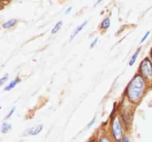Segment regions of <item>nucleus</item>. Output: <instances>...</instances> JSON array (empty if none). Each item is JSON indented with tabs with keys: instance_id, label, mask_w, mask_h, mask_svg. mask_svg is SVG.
Returning <instances> with one entry per match:
<instances>
[{
	"instance_id": "obj_1",
	"label": "nucleus",
	"mask_w": 152,
	"mask_h": 142,
	"mask_svg": "<svg viewBox=\"0 0 152 142\" xmlns=\"http://www.w3.org/2000/svg\"><path fill=\"white\" fill-rule=\"evenodd\" d=\"M144 89V80L140 75L134 77L129 84L127 90V94L132 101L136 102L140 100L142 95Z\"/></svg>"
},
{
	"instance_id": "obj_2",
	"label": "nucleus",
	"mask_w": 152,
	"mask_h": 142,
	"mask_svg": "<svg viewBox=\"0 0 152 142\" xmlns=\"http://www.w3.org/2000/svg\"><path fill=\"white\" fill-rule=\"evenodd\" d=\"M113 134L116 140L120 141L123 137V130H122L121 124L120 122V120L118 118H115L113 121L112 124Z\"/></svg>"
},
{
	"instance_id": "obj_3",
	"label": "nucleus",
	"mask_w": 152,
	"mask_h": 142,
	"mask_svg": "<svg viewBox=\"0 0 152 142\" xmlns=\"http://www.w3.org/2000/svg\"><path fill=\"white\" fill-rule=\"evenodd\" d=\"M141 72L146 78H151L152 76V65L151 62L148 59H145L141 63L140 66Z\"/></svg>"
},
{
	"instance_id": "obj_4",
	"label": "nucleus",
	"mask_w": 152,
	"mask_h": 142,
	"mask_svg": "<svg viewBox=\"0 0 152 142\" xmlns=\"http://www.w3.org/2000/svg\"><path fill=\"white\" fill-rule=\"evenodd\" d=\"M86 25H87V21H86V22H83V24H81V25H80V26H78V28H77L75 29V30H74V32L73 33V34H72V36H71V39L72 40V39H74V37L76 36L77 35V34L79 33L80 32V31L82 30L83 29V28H85V27L86 26Z\"/></svg>"
},
{
	"instance_id": "obj_5",
	"label": "nucleus",
	"mask_w": 152,
	"mask_h": 142,
	"mask_svg": "<svg viewBox=\"0 0 152 142\" xmlns=\"http://www.w3.org/2000/svg\"><path fill=\"white\" fill-rule=\"evenodd\" d=\"M19 81H20V79H19V78H15V79L13 80V81H12L11 82H10V84H9L8 85H7V87H5L4 90H5V91H9V90H12V89L14 88V87H16V85L18 84V83L19 82Z\"/></svg>"
},
{
	"instance_id": "obj_6",
	"label": "nucleus",
	"mask_w": 152,
	"mask_h": 142,
	"mask_svg": "<svg viewBox=\"0 0 152 142\" xmlns=\"http://www.w3.org/2000/svg\"><path fill=\"white\" fill-rule=\"evenodd\" d=\"M16 22H17L16 19H10V20L6 22L5 23L3 24L2 27L4 28H6V29H7V28H12V27L14 26V25L16 24Z\"/></svg>"
},
{
	"instance_id": "obj_7",
	"label": "nucleus",
	"mask_w": 152,
	"mask_h": 142,
	"mask_svg": "<svg viewBox=\"0 0 152 142\" xmlns=\"http://www.w3.org/2000/svg\"><path fill=\"white\" fill-rule=\"evenodd\" d=\"M140 48H138L137 50V51H136V53H135L134 54L133 56H132V57L131 58L130 61H129V66H132V65H133L135 63V62H136L137 59L138 55H139V53H140Z\"/></svg>"
},
{
	"instance_id": "obj_8",
	"label": "nucleus",
	"mask_w": 152,
	"mask_h": 142,
	"mask_svg": "<svg viewBox=\"0 0 152 142\" xmlns=\"http://www.w3.org/2000/svg\"><path fill=\"white\" fill-rule=\"evenodd\" d=\"M11 129V125L10 124H7V123H3L1 127V132L3 133H7Z\"/></svg>"
},
{
	"instance_id": "obj_9",
	"label": "nucleus",
	"mask_w": 152,
	"mask_h": 142,
	"mask_svg": "<svg viewBox=\"0 0 152 142\" xmlns=\"http://www.w3.org/2000/svg\"><path fill=\"white\" fill-rule=\"evenodd\" d=\"M110 24H111L110 19L109 18H106V19L102 21V24H101V28L103 30H107L110 27Z\"/></svg>"
},
{
	"instance_id": "obj_10",
	"label": "nucleus",
	"mask_w": 152,
	"mask_h": 142,
	"mask_svg": "<svg viewBox=\"0 0 152 142\" xmlns=\"http://www.w3.org/2000/svg\"><path fill=\"white\" fill-rule=\"evenodd\" d=\"M42 125L37 126V127L31 129V134L32 135H36L39 134V133L42 131Z\"/></svg>"
},
{
	"instance_id": "obj_11",
	"label": "nucleus",
	"mask_w": 152,
	"mask_h": 142,
	"mask_svg": "<svg viewBox=\"0 0 152 142\" xmlns=\"http://www.w3.org/2000/svg\"><path fill=\"white\" fill-rule=\"evenodd\" d=\"M62 23H63V22H62V21H60V22H58L56 24V25H55V26H54V28H53V29H52L51 33L52 34L56 33H57L58 31H59V30L61 29V28H62Z\"/></svg>"
},
{
	"instance_id": "obj_12",
	"label": "nucleus",
	"mask_w": 152,
	"mask_h": 142,
	"mask_svg": "<svg viewBox=\"0 0 152 142\" xmlns=\"http://www.w3.org/2000/svg\"><path fill=\"white\" fill-rule=\"evenodd\" d=\"M7 79H8V75H7V74H6V75H4L2 78H0V87H1Z\"/></svg>"
},
{
	"instance_id": "obj_13",
	"label": "nucleus",
	"mask_w": 152,
	"mask_h": 142,
	"mask_svg": "<svg viewBox=\"0 0 152 142\" xmlns=\"http://www.w3.org/2000/svg\"><path fill=\"white\" fill-rule=\"evenodd\" d=\"M97 41H98V38H97V37H96V38H95L94 39L93 41H92V42L91 43V45H90L91 48H93V47H94L95 45H96V43H97Z\"/></svg>"
},
{
	"instance_id": "obj_14",
	"label": "nucleus",
	"mask_w": 152,
	"mask_h": 142,
	"mask_svg": "<svg viewBox=\"0 0 152 142\" xmlns=\"http://www.w3.org/2000/svg\"><path fill=\"white\" fill-rule=\"evenodd\" d=\"M149 34H150V31H148V32H146V33H145V35H144L143 38H142V39H141V41H140V43H142V42H144V41H145V40L147 38H148V36H149Z\"/></svg>"
},
{
	"instance_id": "obj_15",
	"label": "nucleus",
	"mask_w": 152,
	"mask_h": 142,
	"mask_svg": "<svg viewBox=\"0 0 152 142\" xmlns=\"http://www.w3.org/2000/svg\"><path fill=\"white\" fill-rule=\"evenodd\" d=\"M15 109H16V108H15V107H13V109H12L10 111V112H9V113L7 114V116H6V118H10V116H11L12 115H13V112H14V111H15Z\"/></svg>"
},
{
	"instance_id": "obj_16",
	"label": "nucleus",
	"mask_w": 152,
	"mask_h": 142,
	"mask_svg": "<svg viewBox=\"0 0 152 142\" xmlns=\"http://www.w3.org/2000/svg\"><path fill=\"white\" fill-rule=\"evenodd\" d=\"M99 142H110V141L108 140L107 138L102 137L100 139H99Z\"/></svg>"
},
{
	"instance_id": "obj_17",
	"label": "nucleus",
	"mask_w": 152,
	"mask_h": 142,
	"mask_svg": "<svg viewBox=\"0 0 152 142\" xmlns=\"http://www.w3.org/2000/svg\"><path fill=\"white\" fill-rule=\"evenodd\" d=\"M94 122H95V118H94L93 119H92V121H91V122L88 124V128H91V126L93 125L94 124Z\"/></svg>"
},
{
	"instance_id": "obj_18",
	"label": "nucleus",
	"mask_w": 152,
	"mask_h": 142,
	"mask_svg": "<svg viewBox=\"0 0 152 142\" xmlns=\"http://www.w3.org/2000/svg\"><path fill=\"white\" fill-rule=\"evenodd\" d=\"M71 10H72V7H68V8L65 10V14H68V13L71 11Z\"/></svg>"
},
{
	"instance_id": "obj_19",
	"label": "nucleus",
	"mask_w": 152,
	"mask_h": 142,
	"mask_svg": "<svg viewBox=\"0 0 152 142\" xmlns=\"http://www.w3.org/2000/svg\"><path fill=\"white\" fill-rule=\"evenodd\" d=\"M122 142H129V140L128 138H125Z\"/></svg>"
},
{
	"instance_id": "obj_20",
	"label": "nucleus",
	"mask_w": 152,
	"mask_h": 142,
	"mask_svg": "<svg viewBox=\"0 0 152 142\" xmlns=\"http://www.w3.org/2000/svg\"><path fill=\"white\" fill-rule=\"evenodd\" d=\"M102 1V0H98V1H96V4H99V2H100V1Z\"/></svg>"
},
{
	"instance_id": "obj_21",
	"label": "nucleus",
	"mask_w": 152,
	"mask_h": 142,
	"mask_svg": "<svg viewBox=\"0 0 152 142\" xmlns=\"http://www.w3.org/2000/svg\"><path fill=\"white\" fill-rule=\"evenodd\" d=\"M0 109H1V106H0Z\"/></svg>"
}]
</instances>
